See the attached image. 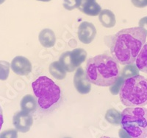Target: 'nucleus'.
<instances>
[{
    "mask_svg": "<svg viewBox=\"0 0 147 138\" xmlns=\"http://www.w3.org/2000/svg\"><path fill=\"white\" fill-rule=\"evenodd\" d=\"M32 87L38 104L41 109H49L60 100V87L47 76L38 77L32 83Z\"/></svg>",
    "mask_w": 147,
    "mask_h": 138,
    "instance_id": "39448f33",
    "label": "nucleus"
},
{
    "mask_svg": "<svg viewBox=\"0 0 147 138\" xmlns=\"http://www.w3.org/2000/svg\"><path fill=\"white\" fill-rule=\"evenodd\" d=\"M37 1H40V2H50L51 0H37Z\"/></svg>",
    "mask_w": 147,
    "mask_h": 138,
    "instance_id": "bb28decb",
    "label": "nucleus"
},
{
    "mask_svg": "<svg viewBox=\"0 0 147 138\" xmlns=\"http://www.w3.org/2000/svg\"><path fill=\"white\" fill-rule=\"evenodd\" d=\"M81 0H64L63 7L67 10H73L80 7Z\"/></svg>",
    "mask_w": 147,
    "mask_h": 138,
    "instance_id": "aec40b11",
    "label": "nucleus"
},
{
    "mask_svg": "<svg viewBox=\"0 0 147 138\" xmlns=\"http://www.w3.org/2000/svg\"><path fill=\"white\" fill-rule=\"evenodd\" d=\"M100 138H113V137H106V136H103V137H100Z\"/></svg>",
    "mask_w": 147,
    "mask_h": 138,
    "instance_id": "c85d7f7f",
    "label": "nucleus"
},
{
    "mask_svg": "<svg viewBox=\"0 0 147 138\" xmlns=\"http://www.w3.org/2000/svg\"><path fill=\"white\" fill-rule=\"evenodd\" d=\"M119 135L120 138H132L130 135L127 133L124 128H121L119 131Z\"/></svg>",
    "mask_w": 147,
    "mask_h": 138,
    "instance_id": "393cba45",
    "label": "nucleus"
},
{
    "mask_svg": "<svg viewBox=\"0 0 147 138\" xmlns=\"http://www.w3.org/2000/svg\"><path fill=\"white\" fill-rule=\"evenodd\" d=\"M4 123V118H3V112H2V109L1 106H0V130L2 128V125Z\"/></svg>",
    "mask_w": 147,
    "mask_h": 138,
    "instance_id": "a878e982",
    "label": "nucleus"
},
{
    "mask_svg": "<svg viewBox=\"0 0 147 138\" xmlns=\"http://www.w3.org/2000/svg\"><path fill=\"white\" fill-rule=\"evenodd\" d=\"M20 106L22 111L28 113H34L38 107V101L34 96L27 94L24 96L21 101Z\"/></svg>",
    "mask_w": 147,
    "mask_h": 138,
    "instance_id": "4468645a",
    "label": "nucleus"
},
{
    "mask_svg": "<svg viewBox=\"0 0 147 138\" xmlns=\"http://www.w3.org/2000/svg\"><path fill=\"white\" fill-rule=\"evenodd\" d=\"M147 35L140 27H131L119 31L113 36L110 52L115 61L122 65L136 62L146 43Z\"/></svg>",
    "mask_w": 147,
    "mask_h": 138,
    "instance_id": "f257e3e1",
    "label": "nucleus"
},
{
    "mask_svg": "<svg viewBox=\"0 0 147 138\" xmlns=\"http://www.w3.org/2000/svg\"><path fill=\"white\" fill-rule=\"evenodd\" d=\"M77 35H78V39L81 42L88 44L95 39L96 30L95 26L92 23L88 22H83L79 26Z\"/></svg>",
    "mask_w": 147,
    "mask_h": 138,
    "instance_id": "9d476101",
    "label": "nucleus"
},
{
    "mask_svg": "<svg viewBox=\"0 0 147 138\" xmlns=\"http://www.w3.org/2000/svg\"><path fill=\"white\" fill-rule=\"evenodd\" d=\"M78 9L85 15L96 16L102 11V7L97 3L96 0H81Z\"/></svg>",
    "mask_w": 147,
    "mask_h": 138,
    "instance_id": "9b49d317",
    "label": "nucleus"
},
{
    "mask_svg": "<svg viewBox=\"0 0 147 138\" xmlns=\"http://www.w3.org/2000/svg\"><path fill=\"white\" fill-rule=\"evenodd\" d=\"M13 124L18 131L26 133L33 124V118L30 113L24 111H17L13 117Z\"/></svg>",
    "mask_w": 147,
    "mask_h": 138,
    "instance_id": "0eeeda50",
    "label": "nucleus"
},
{
    "mask_svg": "<svg viewBox=\"0 0 147 138\" xmlns=\"http://www.w3.org/2000/svg\"><path fill=\"white\" fill-rule=\"evenodd\" d=\"M64 138H71V137H64Z\"/></svg>",
    "mask_w": 147,
    "mask_h": 138,
    "instance_id": "c756f323",
    "label": "nucleus"
},
{
    "mask_svg": "<svg viewBox=\"0 0 147 138\" xmlns=\"http://www.w3.org/2000/svg\"><path fill=\"white\" fill-rule=\"evenodd\" d=\"M0 138H18V131L16 129H8L0 134Z\"/></svg>",
    "mask_w": 147,
    "mask_h": 138,
    "instance_id": "4be33fe9",
    "label": "nucleus"
},
{
    "mask_svg": "<svg viewBox=\"0 0 147 138\" xmlns=\"http://www.w3.org/2000/svg\"><path fill=\"white\" fill-rule=\"evenodd\" d=\"M132 5L136 7L143 8L147 6V0H131Z\"/></svg>",
    "mask_w": 147,
    "mask_h": 138,
    "instance_id": "5701e85b",
    "label": "nucleus"
},
{
    "mask_svg": "<svg viewBox=\"0 0 147 138\" xmlns=\"http://www.w3.org/2000/svg\"><path fill=\"white\" fill-rule=\"evenodd\" d=\"M74 84L77 91L82 94H88L91 89V84L87 77V75L82 67L77 68L74 77Z\"/></svg>",
    "mask_w": 147,
    "mask_h": 138,
    "instance_id": "6e6552de",
    "label": "nucleus"
},
{
    "mask_svg": "<svg viewBox=\"0 0 147 138\" xmlns=\"http://www.w3.org/2000/svg\"><path fill=\"white\" fill-rule=\"evenodd\" d=\"M10 64L6 61H0V81L7 79L10 73Z\"/></svg>",
    "mask_w": 147,
    "mask_h": 138,
    "instance_id": "6ab92c4d",
    "label": "nucleus"
},
{
    "mask_svg": "<svg viewBox=\"0 0 147 138\" xmlns=\"http://www.w3.org/2000/svg\"><path fill=\"white\" fill-rule=\"evenodd\" d=\"M49 73L57 80L64 79L66 76V71L59 61L52 62L49 65Z\"/></svg>",
    "mask_w": 147,
    "mask_h": 138,
    "instance_id": "dca6fc26",
    "label": "nucleus"
},
{
    "mask_svg": "<svg viewBox=\"0 0 147 138\" xmlns=\"http://www.w3.org/2000/svg\"><path fill=\"white\" fill-rule=\"evenodd\" d=\"M124 81V78H123L121 76H119V77H118V79L116 80V81L113 84L112 86H111V87H110V92H111V93H112L113 94H119Z\"/></svg>",
    "mask_w": 147,
    "mask_h": 138,
    "instance_id": "412c9836",
    "label": "nucleus"
},
{
    "mask_svg": "<svg viewBox=\"0 0 147 138\" xmlns=\"http://www.w3.org/2000/svg\"><path fill=\"white\" fill-rule=\"evenodd\" d=\"M139 75V69L137 67L136 64H127V65L123 68V70L121 72V76L124 79L129 78V77H134V76L138 75Z\"/></svg>",
    "mask_w": 147,
    "mask_h": 138,
    "instance_id": "a211bd4d",
    "label": "nucleus"
},
{
    "mask_svg": "<svg viewBox=\"0 0 147 138\" xmlns=\"http://www.w3.org/2000/svg\"><path fill=\"white\" fill-rule=\"evenodd\" d=\"M38 39L41 45L46 48L52 47L56 42V36L55 33L51 29L49 28H45L40 31Z\"/></svg>",
    "mask_w": 147,
    "mask_h": 138,
    "instance_id": "f8f14e48",
    "label": "nucleus"
},
{
    "mask_svg": "<svg viewBox=\"0 0 147 138\" xmlns=\"http://www.w3.org/2000/svg\"><path fill=\"white\" fill-rule=\"evenodd\" d=\"M121 125L132 138H146L147 109L126 108L121 113Z\"/></svg>",
    "mask_w": 147,
    "mask_h": 138,
    "instance_id": "20e7f679",
    "label": "nucleus"
},
{
    "mask_svg": "<svg viewBox=\"0 0 147 138\" xmlns=\"http://www.w3.org/2000/svg\"><path fill=\"white\" fill-rule=\"evenodd\" d=\"M121 114L115 109H110L107 111L105 114V119L108 123L113 125L119 126L121 124Z\"/></svg>",
    "mask_w": 147,
    "mask_h": 138,
    "instance_id": "f3484780",
    "label": "nucleus"
},
{
    "mask_svg": "<svg viewBox=\"0 0 147 138\" xmlns=\"http://www.w3.org/2000/svg\"><path fill=\"white\" fill-rule=\"evenodd\" d=\"M87 52L82 48H77L72 51H66L60 56L59 62L69 73L74 72L85 61Z\"/></svg>",
    "mask_w": 147,
    "mask_h": 138,
    "instance_id": "423d86ee",
    "label": "nucleus"
},
{
    "mask_svg": "<svg viewBox=\"0 0 147 138\" xmlns=\"http://www.w3.org/2000/svg\"><path fill=\"white\" fill-rule=\"evenodd\" d=\"M136 64L139 71L147 73V42L144 44L139 52L136 61Z\"/></svg>",
    "mask_w": 147,
    "mask_h": 138,
    "instance_id": "2eb2a0df",
    "label": "nucleus"
},
{
    "mask_svg": "<svg viewBox=\"0 0 147 138\" xmlns=\"http://www.w3.org/2000/svg\"><path fill=\"white\" fill-rule=\"evenodd\" d=\"M5 2V0H0V5L3 4Z\"/></svg>",
    "mask_w": 147,
    "mask_h": 138,
    "instance_id": "cd10ccee",
    "label": "nucleus"
},
{
    "mask_svg": "<svg viewBox=\"0 0 147 138\" xmlns=\"http://www.w3.org/2000/svg\"><path fill=\"white\" fill-rule=\"evenodd\" d=\"M86 75L91 84L99 86H110L119 77V66L115 59L107 54L88 59Z\"/></svg>",
    "mask_w": 147,
    "mask_h": 138,
    "instance_id": "f03ea898",
    "label": "nucleus"
},
{
    "mask_svg": "<svg viewBox=\"0 0 147 138\" xmlns=\"http://www.w3.org/2000/svg\"><path fill=\"white\" fill-rule=\"evenodd\" d=\"M10 68L13 73L21 76L27 75L32 71V64L28 58L22 56L14 58L10 64Z\"/></svg>",
    "mask_w": 147,
    "mask_h": 138,
    "instance_id": "1a4fd4ad",
    "label": "nucleus"
},
{
    "mask_svg": "<svg viewBox=\"0 0 147 138\" xmlns=\"http://www.w3.org/2000/svg\"><path fill=\"white\" fill-rule=\"evenodd\" d=\"M139 27L142 29L147 35V16L143 17L142 19H140L139 21Z\"/></svg>",
    "mask_w": 147,
    "mask_h": 138,
    "instance_id": "b1692460",
    "label": "nucleus"
},
{
    "mask_svg": "<svg viewBox=\"0 0 147 138\" xmlns=\"http://www.w3.org/2000/svg\"><path fill=\"white\" fill-rule=\"evenodd\" d=\"M119 95L126 106L142 107L147 105V78L138 75L125 79Z\"/></svg>",
    "mask_w": 147,
    "mask_h": 138,
    "instance_id": "7ed1b4c3",
    "label": "nucleus"
},
{
    "mask_svg": "<svg viewBox=\"0 0 147 138\" xmlns=\"http://www.w3.org/2000/svg\"><path fill=\"white\" fill-rule=\"evenodd\" d=\"M99 19L102 26L106 28H111L116 24L115 14L110 10L105 9L102 10L99 14Z\"/></svg>",
    "mask_w": 147,
    "mask_h": 138,
    "instance_id": "ddd939ff",
    "label": "nucleus"
}]
</instances>
